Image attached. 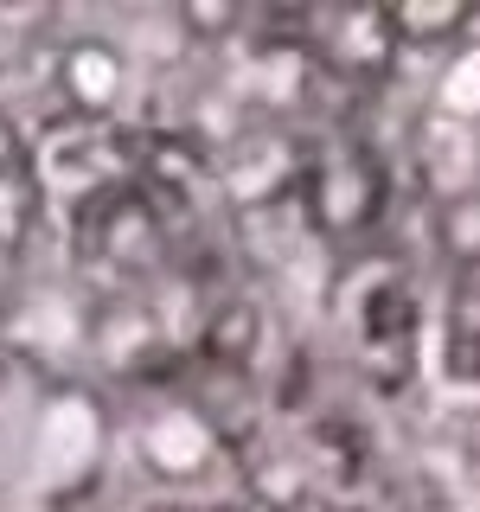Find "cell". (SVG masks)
Wrapping results in <instances>:
<instances>
[{"label":"cell","mask_w":480,"mask_h":512,"mask_svg":"<svg viewBox=\"0 0 480 512\" xmlns=\"http://www.w3.org/2000/svg\"><path fill=\"white\" fill-rule=\"evenodd\" d=\"M384 212V167L365 148L327 154L308 167V218L333 237H359L372 231Z\"/></svg>","instance_id":"cell-1"},{"label":"cell","mask_w":480,"mask_h":512,"mask_svg":"<svg viewBox=\"0 0 480 512\" xmlns=\"http://www.w3.org/2000/svg\"><path fill=\"white\" fill-rule=\"evenodd\" d=\"M58 90H64V103H71L77 122H96L122 90V52H109L103 39L71 45L64 64H58Z\"/></svg>","instance_id":"cell-2"},{"label":"cell","mask_w":480,"mask_h":512,"mask_svg":"<svg viewBox=\"0 0 480 512\" xmlns=\"http://www.w3.org/2000/svg\"><path fill=\"white\" fill-rule=\"evenodd\" d=\"M391 32L397 45H416V52H429V45H455L461 32H474V0H391Z\"/></svg>","instance_id":"cell-3"},{"label":"cell","mask_w":480,"mask_h":512,"mask_svg":"<svg viewBox=\"0 0 480 512\" xmlns=\"http://www.w3.org/2000/svg\"><path fill=\"white\" fill-rule=\"evenodd\" d=\"M256 340H263V308H256L250 295H231L205 314V359H212L218 372H244L256 359Z\"/></svg>","instance_id":"cell-4"},{"label":"cell","mask_w":480,"mask_h":512,"mask_svg":"<svg viewBox=\"0 0 480 512\" xmlns=\"http://www.w3.org/2000/svg\"><path fill=\"white\" fill-rule=\"evenodd\" d=\"M436 256L461 276H480V186H461V192H442L436 199Z\"/></svg>","instance_id":"cell-5"},{"label":"cell","mask_w":480,"mask_h":512,"mask_svg":"<svg viewBox=\"0 0 480 512\" xmlns=\"http://www.w3.org/2000/svg\"><path fill=\"white\" fill-rule=\"evenodd\" d=\"M173 26L192 45H224L250 26V7H237V0H186V7H173Z\"/></svg>","instance_id":"cell-6"},{"label":"cell","mask_w":480,"mask_h":512,"mask_svg":"<svg viewBox=\"0 0 480 512\" xmlns=\"http://www.w3.org/2000/svg\"><path fill=\"white\" fill-rule=\"evenodd\" d=\"M0 506H7V493H0Z\"/></svg>","instance_id":"cell-7"}]
</instances>
